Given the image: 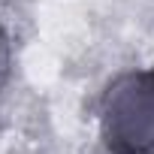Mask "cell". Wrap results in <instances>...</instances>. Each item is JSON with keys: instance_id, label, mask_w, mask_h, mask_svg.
I'll list each match as a JSON object with an SVG mask.
<instances>
[{"instance_id": "6da1fadb", "label": "cell", "mask_w": 154, "mask_h": 154, "mask_svg": "<svg viewBox=\"0 0 154 154\" xmlns=\"http://www.w3.org/2000/svg\"><path fill=\"white\" fill-rule=\"evenodd\" d=\"M100 139L109 154H154V72H124L106 88Z\"/></svg>"}, {"instance_id": "7a4b0ae2", "label": "cell", "mask_w": 154, "mask_h": 154, "mask_svg": "<svg viewBox=\"0 0 154 154\" xmlns=\"http://www.w3.org/2000/svg\"><path fill=\"white\" fill-rule=\"evenodd\" d=\"M9 72H12V42H9V33H6V27L0 24V91L6 88V82H9Z\"/></svg>"}, {"instance_id": "3957f363", "label": "cell", "mask_w": 154, "mask_h": 154, "mask_svg": "<svg viewBox=\"0 0 154 154\" xmlns=\"http://www.w3.org/2000/svg\"><path fill=\"white\" fill-rule=\"evenodd\" d=\"M151 72H154V69H151Z\"/></svg>"}]
</instances>
